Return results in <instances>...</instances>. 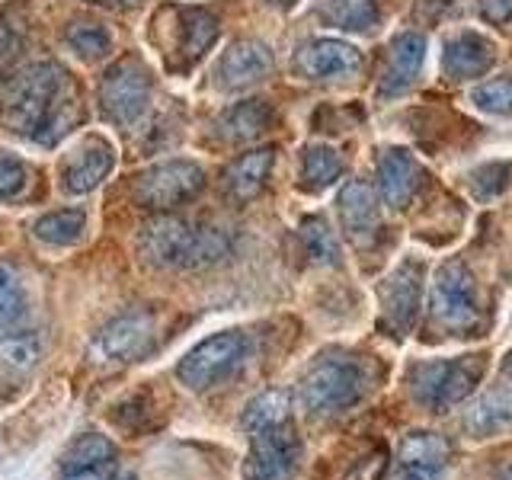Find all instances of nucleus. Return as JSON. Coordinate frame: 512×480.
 Returning <instances> with one entry per match:
<instances>
[{
	"instance_id": "f257e3e1",
	"label": "nucleus",
	"mask_w": 512,
	"mask_h": 480,
	"mask_svg": "<svg viewBox=\"0 0 512 480\" xmlns=\"http://www.w3.org/2000/svg\"><path fill=\"white\" fill-rule=\"evenodd\" d=\"M77 96L68 71L55 61L26 64L0 84V119L16 135L52 148L77 122Z\"/></svg>"
},
{
	"instance_id": "f03ea898",
	"label": "nucleus",
	"mask_w": 512,
	"mask_h": 480,
	"mask_svg": "<svg viewBox=\"0 0 512 480\" xmlns=\"http://www.w3.org/2000/svg\"><path fill=\"white\" fill-rule=\"evenodd\" d=\"M138 250L160 269H202L231 253V237L212 224H196L160 212L138 234Z\"/></svg>"
},
{
	"instance_id": "7ed1b4c3",
	"label": "nucleus",
	"mask_w": 512,
	"mask_h": 480,
	"mask_svg": "<svg viewBox=\"0 0 512 480\" xmlns=\"http://www.w3.org/2000/svg\"><path fill=\"white\" fill-rule=\"evenodd\" d=\"M368 365L346 352H333V356L317 359L301 378L298 400L311 416H333L349 407H356L368 394Z\"/></svg>"
},
{
	"instance_id": "20e7f679",
	"label": "nucleus",
	"mask_w": 512,
	"mask_h": 480,
	"mask_svg": "<svg viewBox=\"0 0 512 480\" xmlns=\"http://www.w3.org/2000/svg\"><path fill=\"white\" fill-rule=\"evenodd\" d=\"M487 356H455V359H426L410 368V394L420 407L432 413H445L464 397L477 391L484 381Z\"/></svg>"
},
{
	"instance_id": "39448f33",
	"label": "nucleus",
	"mask_w": 512,
	"mask_h": 480,
	"mask_svg": "<svg viewBox=\"0 0 512 480\" xmlns=\"http://www.w3.org/2000/svg\"><path fill=\"white\" fill-rule=\"evenodd\" d=\"M429 320L436 330L464 336L480 324V295L471 269L448 260L436 269L429 288Z\"/></svg>"
},
{
	"instance_id": "423d86ee",
	"label": "nucleus",
	"mask_w": 512,
	"mask_h": 480,
	"mask_svg": "<svg viewBox=\"0 0 512 480\" xmlns=\"http://www.w3.org/2000/svg\"><path fill=\"white\" fill-rule=\"evenodd\" d=\"M154 80L151 71L144 68L141 58H122L103 74L100 90H96V103H100L103 116L122 128H132L144 119L151 106Z\"/></svg>"
},
{
	"instance_id": "0eeeda50",
	"label": "nucleus",
	"mask_w": 512,
	"mask_h": 480,
	"mask_svg": "<svg viewBox=\"0 0 512 480\" xmlns=\"http://www.w3.org/2000/svg\"><path fill=\"white\" fill-rule=\"evenodd\" d=\"M247 356V336L240 330H221L205 336L202 343L192 346L176 365V378L189 391H208L218 381L228 378Z\"/></svg>"
},
{
	"instance_id": "6e6552de",
	"label": "nucleus",
	"mask_w": 512,
	"mask_h": 480,
	"mask_svg": "<svg viewBox=\"0 0 512 480\" xmlns=\"http://www.w3.org/2000/svg\"><path fill=\"white\" fill-rule=\"evenodd\" d=\"M205 186V170L196 160H160V164L138 173L132 196L151 212H173V208L196 199Z\"/></svg>"
},
{
	"instance_id": "1a4fd4ad",
	"label": "nucleus",
	"mask_w": 512,
	"mask_h": 480,
	"mask_svg": "<svg viewBox=\"0 0 512 480\" xmlns=\"http://www.w3.org/2000/svg\"><path fill=\"white\" fill-rule=\"evenodd\" d=\"M301 461V439L292 420L250 432L244 480H288Z\"/></svg>"
},
{
	"instance_id": "9d476101",
	"label": "nucleus",
	"mask_w": 512,
	"mask_h": 480,
	"mask_svg": "<svg viewBox=\"0 0 512 480\" xmlns=\"http://www.w3.org/2000/svg\"><path fill=\"white\" fill-rule=\"evenodd\" d=\"M381 298V330L391 336H407L420 317L423 304V266L416 260L400 263L378 288Z\"/></svg>"
},
{
	"instance_id": "9b49d317",
	"label": "nucleus",
	"mask_w": 512,
	"mask_h": 480,
	"mask_svg": "<svg viewBox=\"0 0 512 480\" xmlns=\"http://www.w3.org/2000/svg\"><path fill=\"white\" fill-rule=\"evenodd\" d=\"M112 167H116L112 144L100 135H90L61 160V186L68 196H87V192H93L106 180Z\"/></svg>"
},
{
	"instance_id": "f8f14e48",
	"label": "nucleus",
	"mask_w": 512,
	"mask_h": 480,
	"mask_svg": "<svg viewBox=\"0 0 512 480\" xmlns=\"http://www.w3.org/2000/svg\"><path fill=\"white\" fill-rule=\"evenodd\" d=\"M448 458H452V448L439 432H407L397 445L394 480H442Z\"/></svg>"
},
{
	"instance_id": "ddd939ff",
	"label": "nucleus",
	"mask_w": 512,
	"mask_h": 480,
	"mask_svg": "<svg viewBox=\"0 0 512 480\" xmlns=\"http://www.w3.org/2000/svg\"><path fill=\"white\" fill-rule=\"evenodd\" d=\"M154 346V324L148 314H122L100 330L93 343L96 359L103 362H138Z\"/></svg>"
},
{
	"instance_id": "4468645a",
	"label": "nucleus",
	"mask_w": 512,
	"mask_h": 480,
	"mask_svg": "<svg viewBox=\"0 0 512 480\" xmlns=\"http://www.w3.org/2000/svg\"><path fill=\"white\" fill-rule=\"evenodd\" d=\"M272 68H276V61H272L269 45L256 42V39H240L218 58L215 87L228 90V93L244 90V87L260 84L263 77H269Z\"/></svg>"
},
{
	"instance_id": "2eb2a0df",
	"label": "nucleus",
	"mask_w": 512,
	"mask_h": 480,
	"mask_svg": "<svg viewBox=\"0 0 512 480\" xmlns=\"http://www.w3.org/2000/svg\"><path fill=\"white\" fill-rule=\"evenodd\" d=\"M295 71L304 80H333L362 71V52L343 39H311L295 52Z\"/></svg>"
},
{
	"instance_id": "dca6fc26",
	"label": "nucleus",
	"mask_w": 512,
	"mask_h": 480,
	"mask_svg": "<svg viewBox=\"0 0 512 480\" xmlns=\"http://www.w3.org/2000/svg\"><path fill=\"white\" fill-rule=\"evenodd\" d=\"M173 45H170V68L186 71L192 68L208 48L218 39V20L208 10L189 7V10H173Z\"/></svg>"
},
{
	"instance_id": "f3484780",
	"label": "nucleus",
	"mask_w": 512,
	"mask_h": 480,
	"mask_svg": "<svg viewBox=\"0 0 512 480\" xmlns=\"http://www.w3.org/2000/svg\"><path fill=\"white\" fill-rule=\"evenodd\" d=\"M378 176H381V196L384 205L400 212L413 202V196L423 186V170L420 164L400 148H388L378 160Z\"/></svg>"
},
{
	"instance_id": "a211bd4d",
	"label": "nucleus",
	"mask_w": 512,
	"mask_h": 480,
	"mask_svg": "<svg viewBox=\"0 0 512 480\" xmlns=\"http://www.w3.org/2000/svg\"><path fill=\"white\" fill-rule=\"evenodd\" d=\"M423 58H426V36H420V32H400L391 42L388 68H384V77L378 84V93L384 100L404 93L413 84V77L423 68Z\"/></svg>"
},
{
	"instance_id": "6ab92c4d",
	"label": "nucleus",
	"mask_w": 512,
	"mask_h": 480,
	"mask_svg": "<svg viewBox=\"0 0 512 480\" xmlns=\"http://www.w3.org/2000/svg\"><path fill=\"white\" fill-rule=\"evenodd\" d=\"M336 212H340L343 231L349 234V240H356V244H365L368 237H375L378 224H381L375 189L362 180H352L340 192V199H336Z\"/></svg>"
},
{
	"instance_id": "aec40b11",
	"label": "nucleus",
	"mask_w": 512,
	"mask_h": 480,
	"mask_svg": "<svg viewBox=\"0 0 512 480\" xmlns=\"http://www.w3.org/2000/svg\"><path fill=\"white\" fill-rule=\"evenodd\" d=\"M272 164H276V151L272 148H260V151H247L237 160H231L228 170H224L221 183L224 192H228L231 202H250L266 189V180L272 173Z\"/></svg>"
},
{
	"instance_id": "412c9836",
	"label": "nucleus",
	"mask_w": 512,
	"mask_h": 480,
	"mask_svg": "<svg viewBox=\"0 0 512 480\" xmlns=\"http://www.w3.org/2000/svg\"><path fill=\"white\" fill-rule=\"evenodd\" d=\"M496 48L490 39L477 36V32H458L445 42V55H442V68L452 80H471L480 77L493 68Z\"/></svg>"
},
{
	"instance_id": "4be33fe9",
	"label": "nucleus",
	"mask_w": 512,
	"mask_h": 480,
	"mask_svg": "<svg viewBox=\"0 0 512 480\" xmlns=\"http://www.w3.org/2000/svg\"><path fill=\"white\" fill-rule=\"evenodd\" d=\"M464 436L471 439H493L503 436L512 429V391H487L480 400H474V407L464 413L461 420Z\"/></svg>"
},
{
	"instance_id": "5701e85b",
	"label": "nucleus",
	"mask_w": 512,
	"mask_h": 480,
	"mask_svg": "<svg viewBox=\"0 0 512 480\" xmlns=\"http://www.w3.org/2000/svg\"><path fill=\"white\" fill-rule=\"evenodd\" d=\"M272 119L276 116H272V106L266 100H244L231 109H224L218 116V135L231 144L253 141L263 132H269Z\"/></svg>"
},
{
	"instance_id": "b1692460",
	"label": "nucleus",
	"mask_w": 512,
	"mask_h": 480,
	"mask_svg": "<svg viewBox=\"0 0 512 480\" xmlns=\"http://www.w3.org/2000/svg\"><path fill=\"white\" fill-rule=\"evenodd\" d=\"M87 234V212L84 208H61L48 212L32 224V237L42 240L45 247H77Z\"/></svg>"
},
{
	"instance_id": "393cba45",
	"label": "nucleus",
	"mask_w": 512,
	"mask_h": 480,
	"mask_svg": "<svg viewBox=\"0 0 512 480\" xmlns=\"http://www.w3.org/2000/svg\"><path fill=\"white\" fill-rule=\"evenodd\" d=\"M317 16L324 23L346 32H368L378 26V0H320Z\"/></svg>"
},
{
	"instance_id": "a878e982",
	"label": "nucleus",
	"mask_w": 512,
	"mask_h": 480,
	"mask_svg": "<svg viewBox=\"0 0 512 480\" xmlns=\"http://www.w3.org/2000/svg\"><path fill=\"white\" fill-rule=\"evenodd\" d=\"M42 359V336L36 330L16 327L0 333V368L13 375H26Z\"/></svg>"
},
{
	"instance_id": "bb28decb",
	"label": "nucleus",
	"mask_w": 512,
	"mask_h": 480,
	"mask_svg": "<svg viewBox=\"0 0 512 480\" xmlns=\"http://www.w3.org/2000/svg\"><path fill=\"white\" fill-rule=\"evenodd\" d=\"M29 320V292L13 266L0 263V333L16 330Z\"/></svg>"
},
{
	"instance_id": "cd10ccee",
	"label": "nucleus",
	"mask_w": 512,
	"mask_h": 480,
	"mask_svg": "<svg viewBox=\"0 0 512 480\" xmlns=\"http://www.w3.org/2000/svg\"><path fill=\"white\" fill-rule=\"evenodd\" d=\"M343 173V160L327 144H311L301 154V186L308 192H320L333 186Z\"/></svg>"
},
{
	"instance_id": "c85d7f7f",
	"label": "nucleus",
	"mask_w": 512,
	"mask_h": 480,
	"mask_svg": "<svg viewBox=\"0 0 512 480\" xmlns=\"http://www.w3.org/2000/svg\"><path fill=\"white\" fill-rule=\"evenodd\" d=\"M64 45H68L80 61L90 64V61H103L112 52V36L100 23H71L64 29Z\"/></svg>"
},
{
	"instance_id": "c756f323",
	"label": "nucleus",
	"mask_w": 512,
	"mask_h": 480,
	"mask_svg": "<svg viewBox=\"0 0 512 480\" xmlns=\"http://www.w3.org/2000/svg\"><path fill=\"white\" fill-rule=\"evenodd\" d=\"M116 461V445H112L100 432H84L77 436L61 455V468H90V464Z\"/></svg>"
},
{
	"instance_id": "7c9ffc66",
	"label": "nucleus",
	"mask_w": 512,
	"mask_h": 480,
	"mask_svg": "<svg viewBox=\"0 0 512 480\" xmlns=\"http://www.w3.org/2000/svg\"><path fill=\"white\" fill-rule=\"evenodd\" d=\"M292 420V404H288V394L285 391H266L260 397H253L247 410H244V429L247 432H256L263 426H276V423H285Z\"/></svg>"
},
{
	"instance_id": "2f4dec72",
	"label": "nucleus",
	"mask_w": 512,
	"mask_h": 480,
	"mask_svg": "<svg viewBox=\"0 0 512 480\" xmlns=\"http://www.w3.org/2000/svg\"><path fill=\"white\" fill-rule=\"evenodd\" d=\"M301 244L304 253L311 256L320 266H340V244L330 231V224L324 218H304L301 221Z\"/></svg>"
},
{
	"instance_id": "473e14b6",
	"label": "nucleus",
	"mask_w": 512,
	"mask_h": 480,
	"mask_svg": "<svg viewBox=\"0 0 512 480\" xmlns=\"http://www.w3.org/2000/svg\"><path fill=\"white\" fill-rule=\"evenodd\" d=\"M471 103L480 112H490V116H509L512 112V77L484 80L480 87H474Z\"/></svg>"
},
{
	"instance_id": "72a5a7b5",
	"label": "nucleus",
	"mask_w": 512,
	"mask_h": 480,
	"mask_svg": "<svg viewBox=\"0 0 512 480\" xmlns=\"http://www.w3.org/2000/svg\"><path fill=\"white\" fill-rule=\"evenodd\" d=\"M26 180H29V173L23 160L13 154H0V202L20 196L26 189Z\"/></svg>"
},
{
	"instance_id": "f704fd0d",
	"label": "nucleus",
	"mask_w": 512,
	"mask_h": 480,
	"mask_svg": "<svg viewBox=\"0 0 512 480\" xmlns=\"http://www.w3.org/2000/svg\"><path fill=\"white\" fill-rule=\"evenodd\" d=\"M20 48H23V29L7 13H0V68L20 55Z\"/></svg>"
},
{
	"instance_id": "c9c22d12",
	"label": "nucleus",
	"mask_w": 512,
	"mask_h": 480,
	"mask_svg": "<svg viewBox=\"0 0 512 480\" xmlns=\"http://www.w3.org/2000/svg\"><path fill=\"white\" fill-rule=\"evenodd\" d=\"M116 477V461L90 464V468H61V480H112Z\"/></svg>"
},
{
	"instance_id": "e433bc0d",
	"label": "nucleus",
	"mask_w": 512,
	"mask_h": 480,
	"mask_svg": "<svg viewBox=\"0 0 512 480\" xmlns=\"http://www.w3.org/2000/svg\"><path fill=\"white\" fill-rule=\"evenodd\" d=\"M480 16H484L487 23H509L512 0H480Z\"/></svg>"
},
{
	"instance_id": "4c0bfd02",
	"label": "nucleus",
	"mask_w": 512,
	"mask_h": 480,
	"mask_svg": "<svg viewBox=\"0 0 512 480\" xmlns=\"http://www.w3.org/2000/svg\"><path fill=\"white\" fill-rule=\"evenodd\" d=\"M90 4H103V7H125V4H138V0H90Z\"/></svg>"
},
{
	"instance_id": "58836bf2",
	"label": "nucleus",
	"mask_w": 512,
	"mask_h": 480,
	"mask_svg": "<svg viewBox=\"0 0 512 480\" xmlns=\"http://www.w3.org/2000/svg\"><path fill=\"white\" fill-rule=\"evenodd\" d=\"M503 375H506V378L512 381V349L506 352V359H503Z\"/></svg>"
},
{
	"instance_id": "ea45409f",
	"label": "nucleus",
	"mask_w": 512,
	"mask_h": 480,
	"mask_svg": "<svg viewBox=\"0 0 512 480\" xmlns=\"http://www.w3.org/2000/svg\"><path fill=\"white\" fill-rule=\"evenodd\" d=\"M269 4H276V7H292L295 0H269Z\"/></svg>"
}]
</instances>
